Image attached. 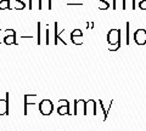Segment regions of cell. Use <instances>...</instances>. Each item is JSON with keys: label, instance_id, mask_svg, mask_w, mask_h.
<instances>
[{"label": "cell", "instance_id": "obj_8", "mask_svg": "<svg viewBox=\"0 0 146 131\" xmlns=\"http://www.w3.org/2000/svg\"><path fill=\"white\" fill-rule=\"evenodd\" d=\"M57 28H58V23H57V22H55V37H54L55 40H54V45H57L58 41H62L63 45H67V43H66L65 40L62 39V37H61V34L63 33V32H65V29H62L60 33H58V32H57Z\"/></svg>", "mask_w": 146, "mask_h": 131}, {"label": "cell", "instance_id": "obj_14", "mask_svg": "<svg viewBox=\"0 0 146 131\" xmlns=\"http://www.w3.org/2000/svg\"><path fill=\"white\" fill-rule=\"evenodd\" d=\"M124 4H125V10H127V6L130 4V9L131 10H135L136 5H135V0H124Z\"/></svg>", "mask_w": 146, "mask_h": 131}, {"label": "cell", "instance_id": "obj_17", "mask_svg": "<svg viewBox=\"0 0 146 131\" xmlns=\"http://www.w3.org/2000/svg\"><path fill=\"white\" fill-rule=\"evenodd\" d=\"M67 4L68 5H82L83 4V0H67Z\"/></svg>", "mask_w": 146, "mask_h": 131}, {"label": "cell", "instance_id": "obj_10", "mask_svg": "<svg viewBox=\"0 0 146 131\" xmlns=\"http://www.w3.org/2000/svg\"><path fill=\"white\" fill-rule=\"evenodd\" d=\"M112 9H113V10H117V9H121V10H125L124 0H113Z\"/></svg>", "mask_w": 146, "mask_h": 131}, {"label": "cell", "instance_id": "obj_9", "mask_svg": "<svg viewBox=\"0 0 146 131\" xmlns=\"http://www.w3.org/2000/svg\"><path fill=\"white\" fill-rule=\"evenodd\" d=\"M4 44L10 46V45H17V41H16V33L13 34H7L5 38H4Z\"/></svg>", "mask_w": 146, "mask_h": 131}, {"label": "cell", "instance_id": "obj_20", "mask_svg": "<svg viewBox=\"0 0 146 131\" xmlns=\"http://www.w3.org/2000/svg\"><path fill=\"white\" fill-rule=\"evenodd\" d=\"M139 7L141 10H146V0H141L139 3Z\"/></svg>", "mask_w": 146, "mask_h": 131}, {"label": "cell", "instance_id": "obj_3", "mask_svg": "<svg viewBox=\"0 0 146 131\" xmlns=\"http://www.w3.org/2000/svg\"><path fill=\"white\" fill-rule=\"evenodd\" d=\"M134 41L136 43V45L139 46H143V45L146 44V30L140 28V29H136L135 33H134Z\"/></svg>", "mask_w": 146, "mask_h": 131}, {"label": "cell", "instance_id": "obj_1", "mask_svg": "<svg viewBox=\"0 0 146 131\" xmlns=\"http://www.w3.org/2000/svg\"><path fill=\"white\" fill-rule=\"evenodd\" d=\"M54 111V105L50 100H42L39 103V112L43 115H50Z\"/></svg>", "mask_w": 146, "mask_h": 131}, {"label": "cell", "instance_id": "obj_5", "mask_svg": "<svg viewBox=\"0 0 146 131\" xmlns=\"http://www.w3.org/2000/svg\"><path fill=\"white\" fill-rule=\"evenodd\" d=\"M6 97L4 100H0V115H7L9 114V97L10 93L6 92Z\"/></svg>", "mask_w": 146, "mask_h": 131}, {"label": "cell", "instance_id": "obj_7", "mask_svg": "<svg viewBox=\"0 0 146 131\" xmlns=\"http://www.w3.org/2000/svg\"><path fill=\"white\" fill-rule=\"evenodd\" d=\"M91 109V114L96 115L98 111H96V101L95 100H89L88 102L85 101V114H88L89 111Z\"/></svg>", "mask_w": 146, "mask_h": 131}, {"label": "cell", "instance_id": "obj_4", "mask_svg": "<svg viewBox=\"0 0 146 131\" xmlns=\"http://www.w3.org/2000/svg\"><path fill=\"white\" fill-rule=\"evenodd\" d=\"M57 113L60 115L70 114V102H68V100H60L58 101Z\"/></svg>", "mask_w": 146, "mask_h": 131}, {"label": "cell", "instance_id": "obj_18", "mask_svg": "<svg viewBox=\"0 0 146 131\" xmlns=\"http://www.w3.org/2000/svg\"><path fill=\"white\" fill-rule=\"evenodd\" d=\"M40 26H42V23L38 22V23H36V27H38V41L36 43H38V45H40V43H42L40 41Z\"/></svg>", "mask_w": 146, "mask_h": 131}, {"label": "cell", "instance_id": "obj_16", "mask_svg": "<svg viewBox=\"0 0 146 131\" xmlns=\"http://www.w3.org/2000/svg\"><path fill=\"white\" fill-rule=\"evenodd\" d=\"M99 103H100V107H101L102 113H104V118H102V120H104V121H106V120H107V114H108V112H107L106 109H105V106L102 105V101H101V100L99 101Z\"/></svg>", "mask_w": 146, "mask_h": 131}, {"label": "cell", "instance_id": "obj_21", "mask_svg": "<svg viewBox=\"0 0 146 131\" xmlns=\"http://www.w3.org/2000/svg\"><path fill=\"white\" fill-rule=\"evenodd\" d=\"M86 28L93 29L94 28V22H86Z\"/></svg>", "mask_w": 146, "mask_h": 131}, {"label": "cell", "instance_id": "obj_12", "mask_svg": "<svg viewBox=\"0 0 146 131\" xmlns=\"http://www.w3.org/2000/svg\"><path fill=\"white\" fill-rule=\"evenodd\" d=\"M43 9L51 10V0H40V7H39V10H43Z\"/></svg>", "mask_w": 146, "mask_h": 131}, {"label": "cell", "instance_id": "obj_6", "mask_svg": "<svg viewBox=\"0 0 146 131\" xmlns=\"http://www.w3.org/2000/svg\"><path fill=\"white\" fill-rule=\"evenodd\" d=\"M82 111V114L86 115L85 114V101L84 100H76L74 101V115H78L79 112Z\"/></svg>", "mask_w": 146, "mask_h": 131}, {"label": "cell", "instance_id": "obj_2", "mask_svg": "<svg viewBox=\"0 0 146 131\" xmlns=\"http://www.w3.org/2000/svg\"><path fill=\"white\" fill-rule=\"evenodd\" d=\"M121 41V29H111L107 33L108 45H115Z\"/></svg>", "mask_w": 146, "mask_h": 131}, {"label": "cell", "instance_id": "obj_11", "mask_svg": "<svg viewBox=\"0 0 146 131\" xmlns=\"http://www.w3.org/2000/svg\"><path fill=\"white\" fill-rule=\"evenodd\" d=\"M13 33H16L13 29H5V30L0 29V44L4 43V38H5L7 34H13Z\"/></svg>", "mask_w": 146, "mask_h": 131}, {"label": "cell", "instance_id": "obj_13", "mask_svg": "<svg viewBox=\"0 0 146 131\" xmlns=\"http://www.w3.org/2000/svg\"><path fill=\"white\" fill-rule=\"evenodd\" d=\"M0 9L1 10L10 9V0H3V1H0Z\"/></svg>", "mask_w": 146, "mask_h": 131}, {"label": "cell", "instance_id": "obj_22", "mask_svg": "<svg viewBox=\"0 0 146 131\" xmlns=\"http://www.w3.org/2000/svg\"><path fill=\"white\" fill-rule=\"evenodd\" d=\"M46 45H49L50 44V40H49V28H46Z\"/></svg>", "mask_w": 146, "mask_h": 131}, {"label": "cell", "instance_id": "obj_15", "mask_svg": "<svg viewBox=\"0 0 146 131\" xmlns=\"http://www.w3.org/2000/svg\"><path fill=\"white\" fill-rule=\"evenodd\" d=\"M121 47V41L119 43H117V44H115V45H108V51H111V52H113V51H117L118 49Z\"/></svg>", "mask_w": 146, "mask_h": 131}, {"label": "cell", "instance_id": "obj_19", "mask_svg": "<svg viewBox=\"0 0 146 131\" xmlns=\"http://www.w3.org/2000/svg\"><path fill=\"white\" fill-rule=\"evenodd\" d=\"M130 23L127 22V45H129V28H130Z\"/></svg>", "mask_w": 146, "mask_h": 131}]
</instances>
